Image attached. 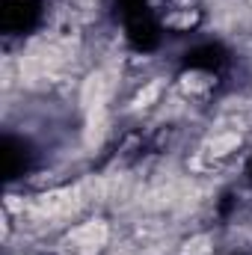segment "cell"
Listing matches in <instances>:
<instances>
[{"instance_id": "cell-1", "label": "cell", "mask_w": 252, "mask_h": 255, "mask_svg": "<svg viewBox=\"0 0 252 255\" xmlns=\"http://www.w3.org/2000/svg\"><path fill=\"white\" fill-rule=\"evenodd\" d=\"M107 241V226L92 220V223H83L71 232V244L80 250V253H98Z\"/></svg>"}, {"instance_id": "cell-5", "label": "cell", "mask_w": 252, "mask_h": 255, "mask_svg": "<svg viewBox=\"0 0 252 255\" xmlns=\"http://www.w3.org/2000/svg\"><path fill=\"white\" fill-rule=\"evenodd\" d=\"M211 241L205 238V235H199V238H193L184 244V255H211V247H208Z\"/></svg>"}, {"instance_id": "cell-4", "label": "cell", "mask_w": 252, "mask_h": 255, "mask_svg": "<svg viewBox=\"0 0 252 255\" xmlns=\"http://www.w3.org/2000/svg\"><path fill=\"white\" fill-rule=\"evenodd\" d=\"M160 95V80H151L145 89H139V95H136V107H148V104H154V98Z\"/></svg>"}, {"instance_id": "cell-2", "label": "cell", "mask_w": 252, "mask_h": 255, "mask_svg": "<svg viewBox=\"0 0 252 255\" xmlns=\"http://www.w3.org/2000/svg\"><path fill=\"white\" fill-rule=\"evenodd\" d=\"M238 145H241V133H235V130L217 133V136L208 142V154H211V157H226V154L238 151Z\"/></svg>"}, {"instance_id": "cell-3", "label": "cell", "mask_w": 252, "mask_h": 255, "mask_svg": "<svg viewBox=\"0 0 252 255\" xmlns=\"http://www.w3.org/2000/svg\"><path fill=\"white\" fill-rule=\"evenodd\" d=\"M104 92H107L104 74H92V77L86 80V86H83V104H86V107H101Z\"/></svg>"}, {"instance_id": "cell-6", "label": "cell", "mask_w": 252, "mask_h": 255, "mask_svg": "<svg viewBox=\"0 0 252 255\" xmlns=\"http://www.w3.org/2000/svg\"><path fill=\"white\" fill-rule=\"evenodd\" d=\"M184 86H187V89H205L208 80H205V74H187V77H184Z\"/></svg>"}]
</instances>
